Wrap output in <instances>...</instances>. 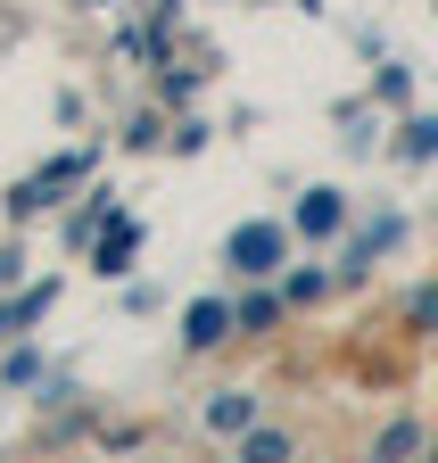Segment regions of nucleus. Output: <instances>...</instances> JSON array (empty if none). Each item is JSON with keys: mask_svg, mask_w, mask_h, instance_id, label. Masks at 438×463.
I'll return each instance as SVG.
<instances>
[{"mask_svg": "<svg viewBox=\"0 0 438 463\" xmlns=\"http://www.w3.org/2000/svg\"><path fill=\"white\" fill-rule=\"evenodd\" d=\"M282 257H290V232L282 223H240L232 232V273L265 281V273H282Z\"/></svg>", "mask_w": 438, "mask_h": 463, "instance_id": "1", "label": "nucleus"}, {"mask_svg": "<svg viewBox=\"0 0 438 463\" xmlns=\"http://www.w3.org/2000/svg\"><path fill=\"white\" fill-rule=\"evenodd\" d=\"M207 422H215V430H232V439L256 430V397H248V389H215V397H207Z\"/></svg>", "mask_w": 438, "mask_h": 463, "instance_id": "2", "label": "nucleus"}, {"mask_svg": "<svg viewBox=\"0 0 438 463\" xmlns=\"http://www.w3.org/2000/svg\"><path fill=\"white\" fill-rule=\"evenodd\" d=\"M348 223V199L340 191H306L298 199V232H340Z\"/></svg>", "mask_w": 438, "mask_h": 463, "instance_id": "3", "label": "nucleus"}, {"mask_svg": "<svg viewBox=\"0 0 438 463\" xmlns=\"http://www.w3.org/2000/svg\"><path fill=\"white\" fill-rule=\"evenodd\" d=\"M224 331H232V307H215V298H199V307H191V323H182V339H191V347H215Z\"/></svg>", "mask_w": 438, "mask_h": 463, "instance_id": "4", "label": "nucleus"}, {"mask_svg": "<svg viewBox=\"0 0 438 463\" xmlns=\"http://www.w3.org/2000/svg\"><path fill=\"white\" fill-rule=\"evenodd\" d=\"M133 249H141V223H116V232L99 241V273H125V265H133Z\"/></svg>", "mask_w": 438, "mask_h": 463, "instance_id": "5", "label": "nucleus"}, {"mask_svg": "<svg viewBox=\"0 0 438 463\" xmlns=\"http://www.w3.org/2000/svg\"><path fill=\"white\" fill-rule=\"evenodd\" d=\"M240 463H290V439L282 430H240Z\"/></svg>", "mask_w": 438, "mask_h": 463, "instance_id": "6", "label": "nucleus"}, {"mask_svg": "<svg viewBox=\"0 0 438 463\" xmlns=\"http://www.w3.org/2000/svg\"><path fill=\"white\" fill-rule=\"evenodd\" d=\"M438 149V125H430V116H422V125H405V157H430Z\"/></svg>", "mask_w": 438, "mask_h": 463, "instance_id": "7", "label": "nucleus"}, {"mask_svg": "<svg viewBox=\"0 0 438 463\" xmlns=\"http://www.w3.org/2000/svg\"><path fill=\"white\" fill-rule=\"evenodd\" d=\"M9 273H17V249H0V281H9Z\"/></svg>", "mask_w": 438, "mask_h": 463, "instance_id": "8", "label": "nucleus"}]
</instances>
